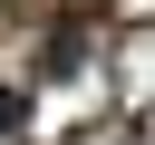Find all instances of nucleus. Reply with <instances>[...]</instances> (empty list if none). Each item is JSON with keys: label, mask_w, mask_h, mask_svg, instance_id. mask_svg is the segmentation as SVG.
<instances>
[{"label": "nucleus", "mask_w": 155, "mask_h": 145, "mask_svg": "<svg viewBox=\"0 0 155 145\" xmlns=\"http://www.w3.org/2000/svg\"><path fill=\"white\" fill-rule=\"evenodd\" d=\"M19 116H29V97H19V87H0V135H19Z\"/></svg>", "instance_id": "obj_1"}]
</instances>
